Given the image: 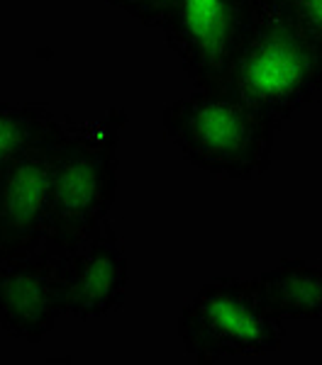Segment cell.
<instances>
[{
    "label": "cell",
    "instance_id": "obj_12",
    "mask_svg": "<svg viewBox=\"0 0 322 365\" xmlns=\"http://www.w3.org/2000/svg\"><path fill=\"white\" fill-rule=\"evenodd\" d=\"M168 5H171V0H134V8L130 15L137 17V20L146 27L159 29Z\"/></svg>",
    "mask_w": 322,
    "mask_h": 365
},
{
    "label": "cell",
    "instance_id": "obj_1",
    "mask_svg": "<svg viewBox=\"0 0 322 365\" xmlns=\"http://www.w3.org/2000/svg\"><path fill=\"white\" fill-rule=\"evenodd\" d=\"M163 134L193 168L232 180L261 178L281 125L227 86L193 88L161 113Z\"/></svg>",
    "mask_w": 322,
    "mask_h": 365
},
{
    "label": "cell",
    "instance_id": "obj_6",
    "mask_svg": "<svg viewBox=\"0 0 322 365\" xmlns=\"http://www.w3.org/2000/svg\"><path fill=\"white\" fill-rule=\"evenodd\" d=\"M66 312V256L37 249L0 261V327L8 336L39 344Z\"/></svg>",
    "mask_w": 322,
    "mask_h": 365
},
{
    "label": "cell",
    "instance_id": "obj_11",
    "mask_svg": "<svg viewBox=\"0 0 322 365\" xmlns=\"http://www.w3.org/2000/svg\"><path fill=\"white\" fill-rule=\"evenodd\" d=\"M278 5L298 32L322 51V0H278Z\"/></svg>",
    "mask_w": 322,
    "mask_h": 365
},
{
    "label": "cell",
    "instance_id": "obj_2",
    "mask_svg": "<svg viewBox=\"0 0 322 365\" xmlns=\"http://www.w3.org/2000/svg\"><path fill=\"white\" fill-rule=\"evenodd\" d=\"M127 113L113 108L98 122L64 120L51 156L44 249L69 256L108 220L117 192V146Z\"/></svg>",
    "mask_w": 322,
    "mask_h": 365
},
{
    "label": "cell",
    "instance_id": "obj_8",
    "mask_svg": "<svg viewBox=\"0 0 322 365\" xmlns=\"http://www.w3.org/2000/svg\"><path fill=\"white\" fill-rule=\"evenodd\" d=\"M130 282L125 244L108 220L66 256V314L105 317L125 304Z\"/></svg>",
    "mask_w": 322,
    "mask_h": 365
},
{
    "label": "cell",
    "instance_id": "obj_9",
    "mask_svg": "<svg viewBox=\"0 0 322 365\" xmlns=\"http://www.w3.org/2000/svg\"><path fill=\"white\" fill-rule=\"evenodd\" d=\"M266 304L281 319H322V268L303 258H283L273 270L254 278Z\"/></svg>",
    "mask_w": 322,
    "mask_h": 365
},
{
    "label": "cell",
    "instance_id": "obj_4",
    "mask_svg": "<svg viewBox=\"0 0 322 365\" xmlns=\"http://www.w3.org/2000/svg\"><path fill=\"white\" fill-rule=\"evenodd\" d=\"M178 339L198 363L225 356H268L283 346L286 324L266 304L254 278L203 285L178 314Z\"/></svg>",
    "mask_w": 322,
    "mask_h": 365
},
{
    "label": "cell",
    "instance_id": "obj_10",
    "mask_svg": "<svg viewBox=\"0 0 322 365\" xmlns=\"http://www.w3.org/2000/svg\"><path fill=\"white\" fill-rule=\"evenodd\" d=\"M61 122V117H56L42 103L0 100V170H5L34 144L56 132Z\"/></svg>",
    "mask_w": 322,
    "mask_h": 365
},
{
    "label": "cell",
    "instance_id": "obj_7",
    "mask_svg": "<svg viewBox=\"0 0 322 365\" xmlns=\"http://www.w3.org/2000/svg\"><path fill=\"white\" fill-rule=\"evenodd\" d=\"M61 127L0 170V261L29 256L44 246L51 156Z\"/></svg>",
    "mask_w": 322,
    "mask_h": 365
},
{
    "label": "cell",
    "instance_id": "obj_5",
    "mask_svg": "<svg viewBox=\"0 0 322 365\" xmlns=\"http://www.w3.org/2000/svg\"><path fill=\"white\" fill-rule=\"evenodd\" d=\"M249 8L251 0H171L159 29L193 88L225 83Z\"/></svg>",
    "mask_w": 322,
    "mask_h": 365
},
{
    "label": "cell",
    "instance_id": "obj_3",
    "mask_svg": "<svg viewBox=\"0 0 322 365\" xmlns=\"http://www.w3.org/2000/svg\"><path fill=\"white\" fill-rule=\"evenodd\" d=\"M222 86L283 125L322 91V51L298 32L278 0H251Z\"/></svg>",
    "mask_w": 322,
    "mask_h": 365
},
{
    "label": "cell",
    "instance_id": "obj_13",
    "mask_svg": "<svg viewBox=\"0 0 322 365\" xmlns=\"http://www.w3.org/2000/svg\"><path fill=\"white\" fill-rule=\"evenodd\" d=\"M110 5H115V8H120V10H125L127 15L132 13V8H134V0H108Z\"/></svg>",
    "mask_w": 322,
    "mask_h": 365
}]
</instances>
